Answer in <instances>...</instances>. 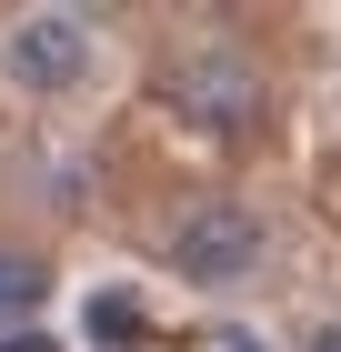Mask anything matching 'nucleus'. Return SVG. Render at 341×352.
<instances>
[{
	"label": "nucleus",
	"mask_w": 341,
	"mask_h": 352,
	"mask_svg": "<svg viewBox=\"0 0 341 352\" xmlns=\"http://www.w3.org/2000/svg\"><path fill=\"white\" fill-rule=\"evenodd\" d=\"M161 101L181 111L191 131L211 141H241L251 121H261V71L231 51V41H201V51H181L171 71H161Z\"/></svg>",
	"instance_id": "obj_1"
},
{
	"label": "nucleus",
	"mask_w": 341,
	"mask_h": 352,
	"mask_svg": "<svg viewBox=\"0 0 341 352\" xmlns=\"http://www.w3.org/2000/svg\"><path fill=\"white\" fill-rule=\"evenodd\" d=\"M251 262H261V212H241V201H191L181 212V232H171L181 282H241Z\"/></svg>",
	"instance_id": "obj_2"
},
{
	"label": "nucleus",
	"mask_w": 341,
	"mask_h": 352,
	"mask_svg": "<svg viewBox=\"0 0 341 352\" xmlns=\"http://www.w3.org/2000/svg\"><path fill=\"white\" fill-rule=\"evenodd\" d=\"M0 60H10L21 91H71L80 71H91V21H80V10H21L10 41H0Z\"/></svg>",
	"instance_id": "obj_3"
},
{
	"label": "nucleus",
	"mask_w": 341,
	"mask_h": 352,
	"mask_svg": "<svg viewBox=\"0 0 341 352\" xmlns=\"http://www.w3.org/2000/svg\"><path fill=\"white\" fill-rule=\"evenodd\" d=\"M40 292H51V272L30 262V252H0V322L10 312H40Z\"/></svg>",
	"instance_id": "obj_4"
},
{
	"label": "nucleus",
	"mask_w": 341,
	"mask_h": 352,
	"mask_svg": "<svg viewBox=\"0 0 341 352\" xmlns=\"http://www.w3.org/2000/svg\"><path fill=\"white\" fill-rule=\"evenodd\" d=\"M0 352H51V342H40V332H10V342H0Z\"/></svg>",
	"instance_id": "obj_5"
},
{
	"label": "nucleus",
	"mask_w": 341,
	"mask_h": 352,
	"mask_svg": "<svg viewBox=\"0 0 341 352\" xmlns=\"http://www.w3.org/2000/svg\"><path fill=\"white\" fill-rule=\"evenodd\" d=\"M311 352H341V322H321V332H311Z\"/></svg>",
	"instance_id": "obj_6"
},
{
	"label": "nucleus",
	"mask_w": 341,
	"mask_h": 352,
	"mask_svg": "<svg viewBox=\"0 0 341 352\" xmlns=\"http://www.w3.org/2000/svg\"><path fill=\"white\" fill-rule=\"evenodd\" d=\"M221 352H261V342H241V332H231V342H221Z\"/></svg>",
	"instance_id": "obj_7"
}]
</instances>
